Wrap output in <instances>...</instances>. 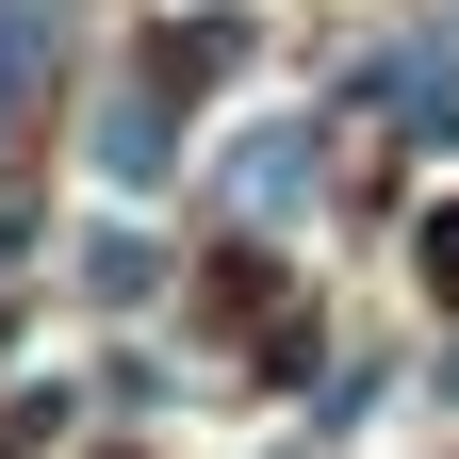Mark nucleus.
I'll return each mask as SVG.
<instances>
[{"label": "nucleus", "instance_id": "423d86ee", "mask_svg": "<svg viewBox=\"0 0 459 459\" xmlns=\"http://www.w3.org/2000/svg\"><path fill=\"white\" fill-rule=\"evenodd\" d=\"M427 279H443V296H459V197L427 213Z\"/></svg>", "mask_w": 459, "mask_h": 459}, {"label": "nucleus", "instance_id": "f257e3e1", "mask_svg": "<svg viewBox=\"0 0 459 459\" xmlns=\"http://www.w3.org/2000/svg\"><path fill=\"white\" fill-rule=\"evenodd\" d=\"M213 181H230V213H247V230H296L312 181H328V132H312V115H263V132H230Z\"/></svg>", "mask_w": 459, "mask_h": 459}, {"label": "nucleus", "instance_id": "20e7f679", "mask_svg": "<svg viewBox=\"0 0 459 459\" xmlns=\"http://www.w3.org/2000/svg\"><path fill=\"white\" fill-rule=\"evenodd\" d=\"M82 296H164V247H148V230H82Z\"/></svg>", "mask_w": 459, "mask_h": 459}, {"label": "nucleus", "instance_id": "7ed1b4c3", "mask_svg": "<svg viewBox=\"0 0 459 459\" xmlns=\"http://www.w3.org/2000/svg\"><path fill=\"white\" fill-rule=\"evenodd\" d=\"M361 115H377V132H459V33H411V49H377V66H361Z\"/></svg>", "mask_w": 459, "mask_h": 459}, {"label": "nucleus", "instance_id": "39448f33", "mask_svg": "<svg viewBox=\"0 0 459 459\" xmlns=\"http://www.w3.org/2000/svg\"><path fill=\"white\" fill-rule=\"evenodd\" d=\"M49 49H66V33H49V0H0V99H33Z\"/></svg>", "mask_w": 459, "mask_h": 459}, {"label": "nucleus", "instance_id": "f03ea898", "mask_svg": "<svg viewBox=\"0 0 459 459\" xmlns=\"http://www.w3.org/2000/svg\"><path fill=\"white\" fill-rule=\"evenodd\" d=\"M82 181L99 197H164V181H181V115H164V99H99L82 115Z\"/></svg>", "mask_w": 459, "mask_h": 459}]
</instances>
